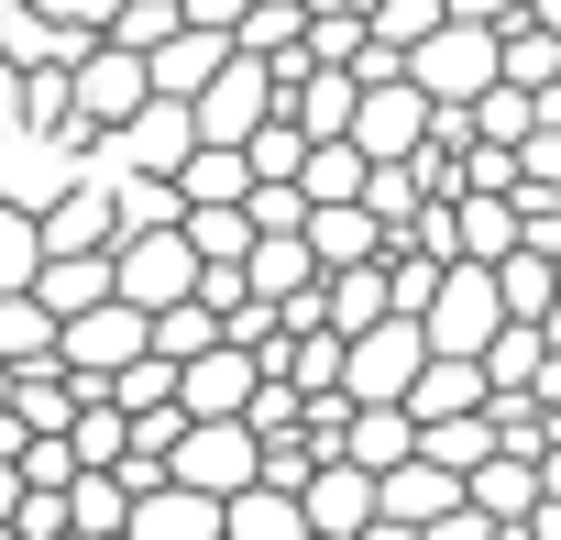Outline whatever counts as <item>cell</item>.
<instances>
[{
	"mask_svg": "<svg viewBox=\"0 0 561 540\" xmlns=\"http://www.w3.org/2000/svg\"><path fill=\"white\" fill-rule=\"evenodd\" d=\"M375 529H397V540H495V518L462 496V474L451 463H430V452H397L386 474H375Z\"/></svg>",
	"mask_w": 561,
	"mask_h": 540,
	"instance_id": "cell-1",
	"label": "cell"
},
{
	"mask_svg": "<svg viewBox=\"0 0 561 540\" xmlns=\"http://www.w3.org/2000/svg\"><path fill=\"white\" fill-rule=\"evenodd\" d=\"M111 288L154 320L165 299H198V243L176 221H144V232H111Z\"/></svg>",
	"mask_w": 561,
	"mask_h": 540,
	"instance_id": "cell-2",
	"label": "cell"
},
{
	"mask_svg": "<svg viewBox=\"0 0 561 540\" xmlns=\"http://www.w3.org/2000/svg\"><path fill=\"white\" fill-rule=\"evenodd\" d=\"M78 166H89V133H67V122H0V199L45 210V199L78 188Z\"/></svg>",
	"mask_w": 561,
	"mask_h": 540,
	"instance_id": "cell-3",
	"label": "cell"
},
{
	"mask_svg": "<svg viewBox=\"0 0 561 540\" xmlns=\"http://www.w3.org/2000/svg\"><path fill=\"white\" fill-rule=\"evenodd\" d=\"M144 56L133 45H111V34H89L78 56H67V133H111L122 111H144Z\"/></svg>",
	"mask_w": 561,
	"mask_h": 540,
	"instance_id": "cell-4",
	"label": "cell"
},
{
	"mask_svg": "<svg viewBox=\"0 0 561 540\" xmlns=\"http://www.w3.org/2000/svg\"><path fill=\"white\" fill-rule=\"evenodd\" d=\"M187 144H198V122H187V100H165V89H144V111H122L111 133H89V166H100V177H133V166H144V177H165V166H176Z\"/></svg>",
	"mask_w": 561,
	"mask_h": 540,
	"instance_id": "cell-5",
	"label": "cell"
},
{
	"mask_svg": "<svg viewBox=\"0 0 561 540\" xmlns=\"http://www.w3.org/2000/svg\"><path fill=\"white\" fill-rule=\"evenodd\" d=\"M495 320H506V299H495V265L451 254V265H440V288L419 299V331H430L440 353H484V342H495Z\"/></svg>",
	"mask_w": 561,
	"mask_h": 540,
	"instance_id": "cell-6",
	"label": "cell"
},
{
	"mask_svg": "<svg viewBox=\"0 0 561 540\" xmlns=\"http://www.w3.org/2000/svg\"><path fill=\"white\" fill-rule=\"evenodd\" d=\"M144 331H154V320L111 288V299H89V310H67V320H56V364H67L78 386H100L111 364H133V353H144Z\"/></svg>",
	"mask_w": 561,
	"mask_h": 540,
	"instance_id": "cell-7",
	"label": "cell"
},
{
	"mask_svg": "<svg viewBox=\"0 0 561 540\" xmlns=\"http://www.w3.org/2000/svg\"><path fill=\"white\" fill-rule=\"evenodd\" d=\"M419 353H430V331H419V310H386V320H364V331H342V397H408V375H419Z\"/></svg>",
	"mask_w": 561,
	"mask_h": 540,
	"instance_id": "cell-8",
	"label": "cell"
},
{
	"mask_svg": "<svg viewBox=\"0 0 561 540\" xmlns=\"http://www.w3.org/2000/svg\"><path fill=\"white\" fill-rule=\"evenodd\" d=\"M408 78H419L430 100H473V89L495 78V23H462V12H440V23L408 45Z\"/></svg>",
	"mask_w": 561,
	"mask_h": 540,
	"instance_id": "cell-9",
	"label": "cell"
},
{
	"mask_svg": "<svg viewBox=\"0 0 561 540\" xmlns=\"http://www.w3.org/2000/svg\"><path fill=\"white\" fill-rule=\"evenodd\" d=\"M364 155H408L419 133H430V89L408 78V67H386V78H364L353 89V122H342Z\"/></svg>",
	"mask_w": 561,
	"mask_h": 540,
	"instance_id": "cell-10",
	"label": "cell"
},
{
	"mask_svg": "<svg viewBox=\"0 0 561 540\" xmlns=\"http://www.w3.org/2000/svg\"><path fill=\"white\" fill-rule=\"evenodd\" d=\"M298 507H309V540H364V529H375V474H364L353 452H320V463L298 474Z\"/></svg>",
	"mask_w": 561,
	"mask_h": 540,
	"instance_id": "cell-11",
	"label": "cell"
},
{
	"mask_svg": "<svg viewBox=\"0 0 561 540\" xmlns=\"http://www.w3.org/2000/svg\"><path fill=\"white\" fill-rule=\"evenodd\" d=\"M165 474H187V485L231 496V485L253 474V419H176V452H165Z\"/></svg>",
	"mask_w": 561,
	"mask_h": 540,
	"instance_id": "cell-12",
	"label": "cell"
},
{
	"mask_svg": "<svg viewBox=\"0 0 561 540\" xmlns=\"http://www.w3.org/2000/svg\"><path fill=\"white\" fill-rule=\"evenodd\" d=\"M122 529H133V540H220V496L187 485V474H154V485H133Z\"/></svg>",
	"mask_w": 561,
	"mask_h": 540,
	"instance_id": "cell-13",
	"label": "cell"
},
{
	"mask_svg": "<svg viewBox=\"0 0 561 540\" xmlns=\"http://www.w3.org/2000/svg\"><path fill=\"white\" fill-rule=\"evenodd\" d=\"M242 397H253V353H242L231 331L176 364V408H187V419H242Z\"/></svg>",
	"mask_w": 561,
	"mask_h": 540,
	"instance_id": "cell-14",
	"label": "cell"
},
{
	"mask_svg": "<svg viewBox=\"0 0 561 540\" xmlns=\"http://www.w3.org/2000/svg\"><path fill=\"white\" fill-rule=\"evenodd\" d=\"M242 288H253V299H275V310H287V299H309V288H320L309 232H253V243H242Z\"/></svg>",
	"mask_w": 561,
	"mask_h": 540,
	"instance_id": "cell-15",
	"label": "cell"
},
{
	"mask_svg": "<svg viewBox=\"0 0 561 540\" xmlns=\"http://www.w3.org/2000/svg\"><path fill=\"white\" fill-rule=\"evenodd\" d=\"M484 386H506V397L561 386V364H550V320H495V342H484Z\"/></svg>",
	"mask_w": 561,
	"mask_h": 540,
	"instance_id": "cell-16",
	"label": "cell"
},
{
	"mask_svg": "<svg viewBox=\"0 0 561 540\" xmlns=\"http://www.w3.org/2000/svg\"><path fill=\"white\" fill-rule=\"evenodd\" d=\"M220 56H231V34H209V23H165V34L144 45V78H154L165 100H187V89L220 67Z\"/></svg>",
	"mask_w": 561,
	"mask_h": 540,
	"instance_id": "cell-17",
	"label": "cell"
},
{
	"mask_svg": "<svg viewBox=\"0 0 561 540\" xmlns=\"http://www.w3.org/2000/svg\"><path fill=\"white\" fill-rule=\"evenodd\" d=\"M495 386H484V353H419V375H408V419H440V408H484Z\"/></svg>",
	"mask_w": 561,
	"mask_h": 540,
	"instance_id": "cell-18",
	"label": "cell"
},
{
	"mask_svg": "<svg viewBox=\"0 0 561 540\" xmlns=\"http://www.w3.org/2000/svg\"><path fill=\"white\" fill-rule=\"evenodd\" d=\"M331 452H353L364 474H386L397 452H419V419H408V397H353V419H342V441Z\"/></svg>",
	"mask_w": 561,
	"mask_h": 540,
	"instance_id": "cell-19",
	"label": "cell"
},
{
	"mask_svg": "<svg viewBox=\"0 0 561 540\" xmlns=\"http://www.w3.org/2000/svg\"><path fill=\"white\" fill-rule=\"evenodd\" d=\"M462 496H473V507H484L495 529H517V518L539 507V452H506V441H495V452H484V463L462 474Z\"/></svg>",
	"mask_w": 561,
	"mask_h": 540,
	"instance_id": "cell-20",
	"label": "cell"
},
{
	"mask_svg": "<svg viewBox=\"0 0 561 540\" xmlns=\"http://www.w3.org/2000/svg\"><path fill=\"white\" fill-rule=\"evenodd\" d=\"M397 299H386V254H353V265H320V320L331 331H364V320H386Z\"/></svg>",
	"mask_w": 561,
	"mask_h": 540,
	"instance_id": "cell-21",
	"label": "cell"
},
{
	"mask_svg": "<svg viewBox=\"0 0 561 540\" xmlns=\"http://www.w3.org/2000/svg\"><path fill=\"white\" fill-rule=\"evenodd\" d=\"M298 232H309V254H320V265H353V254H386V221H375L364 199H309V221H298Z\"/></svg>",
	"mask_w": 561,
	"mask_h": 540,
	"instance_id": "cell-22",
	"label": "cell"
},
{
	"mask_svg": "<svg viewBox=\"0 0 561 540\" xmlns=\"http://www.w3.org/2000/svg\"><path fill=\"white\" fill-rule=\"evenodd\" d=\"M34 299L67 320V310H89V299H111V243H78V254H45L34 265Z\"/></svg>",
	"mask_w": 561,
	"mask_h": 540,
	"instance_id": "cell-23",
	"label": "cell"
},
{
	"mask_svg": "<svg viewBox=\"0 0 561 540\" xmlns=\"http://www.w3.org/2000/svg\"><path fill=\"white\" fill-rule=\"evenodd\" d=\"M451 243H462L473 265H495V254L517 243V199H506V188H451Z\"/></svg>",
	"mask_w": 561,
	"mask_h": 540,
	"instance_id": "cell-24",
	"label": "cell"
},
{
	"mask_svg": "<svg viewBox=\"0 0 561 540\" xmlns=\"http://www.w3.org/2000/svg\"><path fill=\"white\" fill-rule=\"evenodd\" d=\"M122 507H133V485H122L111 463H78V474H67V540H111Z\"/></svg>",
	"mask_w": 561,
	"mask_h": 540,
	"instance_id": "cell-25",
	"label": "cell"
},
{
	"mask_svg": "<svg viewBox=\"0 0 561 540\" xmlns=\"http://www.w3.org/2000/svg\"><path fill=\"white\" fill-rule=\"evenodd\" d=\"M495 299H506V320H550L561 265H550V254H528V243H506V254H495Z\"/></svg>",
	"mask_w": 561,
	"mask_h": 540,
	"instance_id": "cell-26",
	"label": "cell"
},
{
	"mask_svg": "<svg viewBox=\"0 0 561 540\" xmlns=\"http://www.w3.org/2000/svg\"><path fill=\"white\" fill-rule=\"evenodd\" d=\"M364 166H375V155H364L353 133H309V155H298V188H309V199H364Z\"/></svg>",
	"mask_w": 561,
	"mask_h": 540,
	"instance_id": "cell-27",
	"label": "cell"
},
{
	"mask_svg": "<svg viewBox=\"0 0 561 540\" xmlns=\"http://www.w3.org/2000/svg\"><path fill=\"white\" fill-rule=\"evenodd\" d=\"M419 452L451 463V474H473V463L495 452V408H440V419H419Z\"/></svg>",
	"mask_w": 561,
	"mask_h": 540,
	"instance_id": "cell-28",
	"label": "cell"
},
{
	"mask_svg": "<svg viewBox=\"0 0 561 540\" xmlns=\"http://www.w3.org/2000/svg\"><path fill=\"white\" fill-rule=\"evenodd\" d=\"M56 353V310L34 288H0V364H45Z\"/></svg>",
	"mask_w": 561,
	"mask_h": 540,
	"instance_id": "cell-29",
	"label": "cell"
},
{
	"mask_svg": "<svg viewBox=\"0 0 561 540\" xmlns=\"http://www.w3.org/2000/svg\"><path fill=\"white\" fill-rule=\"evenodd\" d=\"M298 23H309V0H242L231 45H242V56H287V45H298Z\"/></svg>",
	"mask_w": 561,
	"mask_h": 540,
	"instance_id": "cell-30",
	"label": "cell"
},
{
	"mask_svg": "<svg viewBox=\"0 0 561 540\" xmlns=\"http://www.w3.org/2000/svg\"><path fill=\"white\" fill-rule=\"evenodd\" d=\"M298 155H309V133H298L287 111H264V122L242 133V166H253V177H298Z\"/></svg>",
	"mask_w": 561,
	"mask_h": 540,
	"instance_id": "cell-31",
	"label": "cell"
},
{
	"mask_svg": "<svg viewBox=\"0 0 561 540\" xmlns=\"http://www.w3.org/2000/svg\"><path fill=\"white\" fill-rule=\"evenodd\" d=\"M34 265H45V232L23 199H0V288H34Z\"/></svg>",
	"mask_w": 561,
	"mask_h": 540,
	"instance_id": "cell-32",
	"label": "cell"
},
{
	"mask_svg": "<svg viewBox=\"0 0 561 540\" xmlns=\"http://www.w3.org/2000/svg\"><path fill=\"white\" fill-rule=\"evenodd\" d=\"M517 188H550V199H561V122L517 133Z\"/></svg>",
	"mask_w": 561,
	"mask_h": 540,
	"instance_id": "cell-33",
	"label": "cell"
},
{
	"mask_svg": "<svg viewBox=\"0 0 561 540\" xmlns=\"http://www.w3.org/2000/svg\"><path fill=\"white\" fill-rule=\"evenodd\" d=\"M440 12H462V23H517L528 0H440Z\"/></svg>",
	"mask_w": 561,
	"mask_h": 540,
	"instance_id": "cell-34",
	"label": "cell"
},
{
	"mask_svg": "<svg viewBox=\"0 0 561 540\" xmlns=\"http://www.w3.org/2000/svg\"><path fill=\"white\" fill-rule=\"evenodd\" d=\"M12 507H23V463L0 452V540H12Z\"/></svg>",
	"mask_w": 561,
	"mask_h": 540,
	"instance_id": "cell-35",
	"label": "cell"
},
{
	"mask_svg": "<svg viewBox=\"0 0 561 540\" xmlns=\"http://www.w3.org/2000/svg\"><path fill=\"white\" fill-rule=\"evenodd\" d=\"M528 23H550V34H561V0H528Z\"/></svg>",
	"mask_w": 561,
	"mask_h": 540,
	"instance_id": "cell-36",
	"label": "cell"
}]
</instances>
